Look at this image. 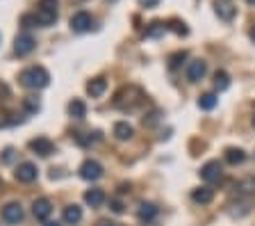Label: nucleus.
Returning a JSON list of instances; mask_svg holds the SVG:
<instances>
[{
    "mask_svg": "<svg viewBox=\"0 0 255 226\" xmlns=\"http://www.w3.org/2000/svg\"><path fill=\"white\" fill-rule=\"evenodd\" d=\"M18 82H21L25 89H43L50 82V75L43 66H27L18 73Z\"/></svg>",
    "mask_w": 255,
    "mask_h": 226,
    "instance_id": "1",
    "label": "nucleus"
},
{
    "mask_svg": "<svg viewBox=\"0 0 255 226\" xmlns=\"http://www.w3.org/2000/svg\"><path fill=\"white\" fill-rule=\"evenodd\" d=\"M141 98H143V92L137 85H126L114 94V101L112 103H114V108H119V110H134L139 103H141Z\"/></svg>",
    "mask_w": 255,
    "mask_h": 226,
    "instance_id": "2",
    "label": "nucleus"
},
{
    "mask_svg": "<svg viewBox=\"0 0 255 226\" xmlns=\"http://www.w3.org/2000/svg\"><path fill=\"white\" fill-rule=\"evenodd\" d=\"M57 0H39L37 2V21L41 27L46 25H53L55 21H57Z\"/></svg>",
    "mask_w": 255,
    "mask_h": 226,
    "instance_id": "3",
    "label": "nucleus"
},
{
    "mask_svg": "<svg viewBox=\"0 0 255 226\" xmlns=\"http://www.w3.org/2000/svg\"><path fill=\"white\" fill-rule=\"evenodd\" d=\"M201 178L205 183H219L223 178V167L219 165V160H210L201 167Z\"/></svg>",
    "mask_w": 255,
    "mask_h": 226,
    "instance_id": "4",
    "label": "nucleus"
},
{
    "mask_svg": "<svg viewBox=\"0 0 255 226\" xmlns=\"http://www.w3.org/2000/svg\"><path fill=\"white\" fill-rule=\"evenodd\" d=\"M71 30L73 32H89L91 25H94V18H91L89 11H78V14H73L71 16Z\"/></svg>",
    "mask_w": 255,
    "mask_h": 226,
    "instance_id": "5",
    "label": "nucleus"
},
{
    "mask_svg": "<svg viewBox=\"0 0 255 226\" xmlns=\"http://www.w3.org/2000/svg\"><path fill=\"white\" fill-rule=\"evenodd\" d=\"M103 176V165L96 160H85L80 165V178L85 181H98Z\"/></svg>",
    "mask_w": 255,
    "mask_h": 226,
    "instance_id": "6",
    "label": "nucleus"
},
{
    "mask_svg": "<svg viewBox=\"0 0 255 226\" xmlns=\"http://www.w3.org/2000/svg\"><path fill=\"white\" fill-rule=\"evenodd\" d=\"M16 181H21V183H32V181H37L39 176V169L37 165H32V162H21L14 172Z\"/></svg>",
    "mask_w": 255,
    "mask_h": 226,
    "instance_id": "7",
    "label": "nucleus"
},
{
    "mask_svg": "<svg viewBox=\"0 0 255 226\" xmlns=\"http://www.w3.org/2000/svg\"><path fill=\"white\" fill-rule=\"evenodd\" d=\"M0 215H2V220H5L7 224H18V222L23 220V208H21V204H16V201H11V204L2 206V210H0Z\"/></svg>",
    "mask_w": 255,
    "mask_h": 226,
    "instance_id": "8",
    "label": "nucleus"
},
{
    "mask_svg": "<svg viewBox=\"0 0 255 226\" xmlns=\"http://www.w3.org/2000/svg\"><path fill=\"white\" fill-rule=\"evenodd\" d=\"M214 11L221 21H233L237 14V7L233 5V0H214Z\"/></svg>",
    "mask_w": 255,
    "mask_h": 226,
    "instance_id": "9",
    "label": "nucleus"
},
{
    "mask_svg": "<svg viewBox=\"0 0 255 226\" xmlns=\"http://www.w3.org/2000/svg\"><path fill=\"white\" fill-rule=\"evenodd\" d=\"M32 213H34L37 220L46 222L48 217H50V213H53V204H50V199H48V197H39V199H34V204H32Z\"/></svg>",
    "mask_w": 255,
    "mask_h": 226,
    "instance_id": "10",
    "label": "nucleus"
},
{
    "mask_svg": "<svg viewBox=\"0 0 255 226\" xmlns=\"http://www.w3.org/2000/svg\"><path fill=\"white\" fill-rule=\"evenodd\" d=\"M205 73H207V64L203 59H191L189 64H187V80L198 82L205 78Z\"/></svg>",
    "mask_w": 255,
    "mask_h": 226,
    "instance_id": "11",
    "label": "nucleus"
},
{
    "mask_svg": "<svg viewBox=\"0 0 255 226\" xmlns=\"http://www.w3.org/2000/svg\"><path fill=\"white\" fill-rule=\"evenodd\" d=\"M30 151H34L37 156H41V158H46V156H50L55 151V144L48 137H34V140H30Z\"/></svg>",
    "mask_w": 255,
    "mask_h": 226,
    "instance_id": "12",
    "label": "nucleus"
},
{
    "mask_svg": "<svg viewBox=\"0 0 255 226\" xmlns=\"http://www.w3.org/2000/svg\"><path fill=\"white\" fill-rule=\"evenodd\" d=\"M34 46H37V41L30 37V34H18L16 37V41H14V50H16V55H27V53H32L34 50Z\"/></svg>",
    "mask_w": 255,
    "mask_h": 226,
    "instance_id": "13",
    "label": "nucleus"
},
{
    "mask_svg": "<svg viewBox=\"0 0 255 226\" xmlns=\"http://www.w3.org/2000/svg\"><path fill=\"white\" fill-rule=\"evenodd\" d=\"M105 89H107V80L103 78V75H98V78H94V80L87 82V94H89V96H94V98L103 96V94H105Z\"/></svg>",
    "mask_w": 255,
    "mask_h": 226,
    "instance_id": "14",
    "label": "nucleus"
},
{
    "mask_svg": "<svg viewBox=\"0 0 255 226\" xmlns=\"http://www.w3.org/2000/svg\"><path fill=\"white\" fill-rule=\"evenodd\" d=\"M191 199L196 204H210L214 199V190L207 188V185H201V188H194L191 190Z\"/></svg>",
    "mask_w": 255,
    "mask_h": 226,
    "instance_id": "15",
    "label": "nucleus"
},
{
    "mask_svg": "<svg viewBox=\"0 0 255 226\" xmlns=\"http://www.w3.org/2000/svg\"><path fill=\"white\" fill-rule=\"evenodd\" d=\"M103 201H105V192H103L101 188H91L85 192V204L91 206V208H98V206H103Z\"/></svg>",
    "mask_w": 255,
    "mask_h": 226,
    "instance_id": "16",
    "label": "nucleus"
},
{
    "mask_svg": "<svg viewBox=\"0 0 255 226\" xmlns=\"http://www.w3.org/2000/svg\"><path fill=\"white\" fill-rule=\"evenodd\" d=\"M62 217H64V222H66V224H78V222L82 220V208H80L78 204H71V206H66V208H64Z\"/></svg>",
    "mask_w": 255,
    "mask_h": 226,
    "instance_id": "17",
    "label": "nucleus"
},
{
    "mask_svg": "<svg viewBox=\"0 0 255 226\" xmlns=\"http://www.w3.org/2000/svg\"><path fill=\"white\" fill-rule=\"evenodd\" d=\"M132 135H134V128L128 121H119V124H114V137L121 142L126 140H132Z\"/></svg>",
    "mask_w": 255,
    "mask_h": 226,
    "instance_id": "18",
    "label": "nucleus"
},
{
    "mask_svg": "<svg viewBox=\"0 0 255 226\" xmlns=\"http://www.w3.org/2000/svg\"><path fill=\"white\" fill-rule=\"evenodd\" d=\"M157 206L155 204H139V210H137V215H139V220H143V222H150V220H155L157 217Z\"/></svg>",
    "mask_w": 255,
    "mask_h": 226,
    "instance_id": "19",
    "label": "nucleus"
},
{
    "mask_svg": "<svg viewBox=\"0 0 255 226\" xmlns=\"http://www.w3.org/2000/svg\"><path fill=\"white\" fill-rule=\"evenodd\" d=\"M244 160H246V151L244 149H235V146L226 149V162H228V165H242Z\"/></svg>",
    "mask_w": 255,
    "mask_h": 226,
    "instance_id": "20",
    "label": "nucleus"
},
{
    "mask_svg": "<svg viewBox=\"0 0 255 226\" xmlns=\"http://www.w3.org/2000/svg\"><path fill=\"white\" fill-rule=\"evenodd\" d=\"M69 114H71L73 119H85V114H87L85 101H80V98H73V101L69 103Z\"/></svg>",
    "mask_w": 255,
    "mask_h": 226,
    "instance_id": "21",
    "label": "nucleus"
},
{
    "mask_svg": "<svg viewBox=\"0 0 255 226\" xmlns=\"http://www.w3.org/2000/svg\"><path fill=\"white\" fill-rule=\"evenodd\" d=\"M228 87H230V75L226 71H217L214 73V89L217 92H226Z\"/></svg>",
    "mask_w": 255,
    "mask_h": 226,
    "instance_id": "22",
    "label": "nucleus"
},
{
    "mask_svg": "<svg viewBox=\"0 0 255 226\" xmlns=\"http://www.w3.org/2000/svg\"><path fill=\"white\" fill-rule=\"evenodd\" d=\"M217 103H219V98H217V94H203V96H198V108L201 110H214L217 108Z\"/></svg>",
    "mask_w": 255,
    "mask_h": 226,
    "instance_id": "23",
    "label": "nucleus"
},
{
    "mask_svg": "<svg viewBox=\"0 0 255 226\" xmlns=\"http://www.w3.org/2000/svg\"><path fill=\"white\" fill-rule=\"evenodd\" d=\"M164 32H166V23H162V21H153V23L148 25V30H146V37L157 39V37H162Z\"/></svg>",
    "mask_w": 255,
    "mask_h": 226,
    "instance_id": "24",
    "label": "nucleus"
},
{
    "mask_svg": "<svg viewBox=\"0 0 255 226\" xmlns=\"http://www.w3.org/2000/svg\"><path fill=\"white\" fill-rule=\"evenodd\" d=\"M166 30H173L175 34H182V37H185V34H189V27H187L182 21H178V18H171V21L166 23Z\"/></svg>",
    "mask_w": 255,
    "mask_h": 226,
    "instance_id": "25",
    "label": "nucleus"
},
{
    "mask_svg": "<svg viewBox=\"0 0 255 226\" xmlns=\"http://www.w3.org/2000/svg\"><path fill=\"white\" fill-rule=\"evenodd\" d=\"M237 190L242 194H253L255 192V176H249V178H244V181H239Z\"/></svg>",
    "mask_w": 255,
    "mask_h": 226,
    "instance_id": "26",
    "label": "nucleus"
},
{
    "mask_svg": "<svg viewBox=\"0 0 255 226\" xmlns=\"http://www.w3.org/2000/svg\"><path fill=\"white\" fill-rule=\"evenodd\" d=\"M185 59H187V53H185V50H178V53H173V55L169 57V69H178V66H180Z\"/></svg>",
    "mask_w": 255,
    "mask_h": 226,
    "instance_id": "27",
    "label": "nucleus"
},
{
    "mask_svg": "<svg viewBox=\"0 0 255 226\" xmlns=\"http://www.w3.org/2000/svg\"><path fill=\"white\" fill-rule=\"evenodd\" d=\"M23 105H25L27 112H39V108H41V103H39L37 96H25L23 98Z\"/></svg>",
    "mask_w": 255,
    "mask_h": 226,
    "instance_id": "28",
    "label": "nucleus"
},
{
    "mask_svg": "<svg viewBox=\"0 0 255 226\" xmlns=\"http://www.w3.org/2000/svg\"><path fill=\"white\" fill-rule=\"evenodd\" d=\"M21 25L23 27H37L39 25L37 14H23V16H21Z\"/></svg>",
    "mask_w": 255,
    "mask_h": 226,
    "instance_id": "29",
    "label": "nucleus"
},
{
    "mask_svg": "<svg viewBox=\"0 0 255 226\" xmlns=\"http://www.w3.org/2000/svg\"><path fill=\"white\" fill-rule=\"evenodd\" d=\"M11 160H14V149H11V146H7V149L2 151V162H5V165H9Z\"/></svg>",
    "mask_w": 255,
    "mask_h": 226,
    "instance_id": "30",
    "label": "nucleus"
},
{
    "mask_svg": "<svg viewBox=\"0 0 255 226\" xmlns=\"http://www.w3.org/2000/svg\"><path fill=\"white\" fill-rule=\"evenodd\" d=\"M110 210H112V213H117V215H121V213H123V204H121V201H117V199H112L110 201Z\"/></svg>",
    "mask_w": 255,
    "mask_h": 226,
    "instance_id": "31",
    "label": "nucleus"
},
{
    "mask_svg": "<svg viewBox=\"0 0 255 226\" xmlns=\"http://www.w3.org/2000/svg\"><path fill=\"white\" fill-rule=\"evenodd\" d=\"M96 226H123V224H117V222H110V220H101Z\"/></svg>",
    "mask_w": 255,
    "mask_h": 226,
    "instance_id": "32",
    "label": "nucleus"
},
{
    "mask_svg": "<svg viewBox=\"0 0 255 226\" xmlns=\"http://www.w3.org/2000/svg\"><path fill=\"white\" fill-rule=\"evenodd\" d=\"M141 2H143V5H146V7H153V5H157V0H141Z\"/></svg>",
    "mask_w": 255,
    "mask_h": 226,
    "instance_id": "33",
    "label": "nucleus"
},
{
    "mask_svg": "<svg viewBox=\"0 0 255 226\" xmlns=\"http://www.w3.org/2000/svg\"><path fill=\"white\" fill-rule=\"evenodd\" d=\"M43 226H59V224H57V222H46Z\"/></svg>",
    "mask_w": 255,
    "mask_h": 226,
    "instance_id": "34",
    "label": "nucleus"
},
{
    "mask_svg": "<svg viewBox=\"0 0 255 226\" xmlns=\"http://www.w3.org/2000/svg\"><path fill=\"white\" fill-rule=\"evenodd\" d=\"M251 39H253V41H255V25L251 27Z\"/></svg>",
    "mask_w": 255,
    "mask_h": 226,
    "instance_id": "35",
    "label": "nucleus"
},
{
    "mask_svg": "<svg viewBox=\"0 0 255 226\" xmlns=\"http://www.w3.org/2000/svg\"><path fill=\"white\" fill-rule=\"evenodd\" d=\"M246 2H249V5H255V0H246Z\"/></svg>",
    "mask_w": 255,
    "mask_h": 226,
    "instance_id": "36",
    "label": "nucleus"
},
{
    "mask_svg": "<svg viewBox=\"0 0 255 226\" xmlns=\"http://www.w3.org/2000/svg\"><path fill=\"white\" fill-rule=\"evenodd\" d=\"M253 126H255V117H253Z\"/></svg>",
    "mask_w": 255,
    "mask_h": 226,
    "instance_id": "37",
    "label": "nucleus"
}]
</instances>
